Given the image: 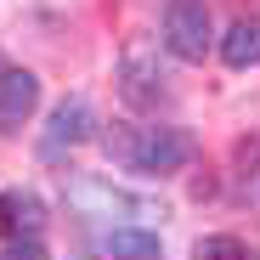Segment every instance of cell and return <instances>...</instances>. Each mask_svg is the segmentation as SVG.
Masks as SVG:
<instances>
[{
	"mask_svg": "<svg viewBox=\"0 0 260 260\" xmlns=\"http://www.w3.org/2000/svg\"><path fill=\"white\" fill-rule=\"evenodd\" d=\"M238 187H243L249 198H260V136L243 142V153H238Z\"/></svg>",
	"mask_w": 260,
	"mask_h": 260,
	"instance_id": "10",
	"label": "cell"
},
{
	"mask_svg": "<svg viewBox=\"0 0 260 260\" xmlns=\"http://www.w3.org/2000/svg\"><path fill=\"white\" fill-rule=\"evenodd\" d=\"M102 254H158V232H130V226H113L96 238Z\"/></svg>",
	"mask_w": 260,
	"mask_h": 260,
	"instance_id": "9",
	"label": "cell"
},
{
	"mask_svg": "<svg viewBox=\"0 0 260 260\" xmlns=\"http://www.w3.org/2000/svg\"><path fill=\"white\" fill-rule=\"evenodd\" d=\"M96 136V108L85 96H68L51 108V130H46V153H62V147H79Z\"/></svg>",
	"mask_w": 260,
	"mask_h": 260,
	"instance_id": "5",
	"label": "cell"
},
{
	"mask_svg": "<svg viewBox=\"0 0 260 260\" xmlns=\"http://www.w3.org/2000/svg\"><path fill=\"white\" fill-rule=\"evenodd\" d=\"M209 40H215V28H209V6L204 0H170L164 6V46H170V57L204 62Z\"/></svg>",
	"mask_w": 260,
	"mask_h": 260,
	"instance_id": "3",
	"label": "cell"
},
{
	"mask_svg": "<svg viewBox=\"0 0 260 260\" xmlns=\"http://www.w3.org/2000/svg\"><path fill=\"white\" fill-rule=\"evenodd\" d=\"M40 226V198L34 192H0V238H17Z\"/></svg>",
	"mask_w": 260,
	"mask_h": 260,
	"instance_id": "8",
	"label": "cell"
},
{
	"mask_svg": "<svg viewBox=\"0 0 260 260\" xmlns=\"http://www.w3.org/2000/svg\"><path fill=\"white\" fill-rule=\"evenodd\" d=\"M119 96H124V108H136V113H147V108L164 102V68H158L153 46H124V57H119Z\"/></svg>",
	"mask_w": 260,
	"mask_h": 260,
	"instance_id": "4",
	"label": "cell"
},
{
	"mask_svg": "<svg viewBox=\"0 0 260 260\" xmlns=\"http://www.w3.org/2000/svg\"><path fill=\"white\" fill-rule=\"evenodd\" d=\"M102 147H108V158H119L136 176H176L192 158V142L170 124H113V130H102Z\"/></svg>",
	"mask_w": 260,
	"mask_h": 260,
	"instance_id": "1",
	"label": "cell"
},
{
	"mask_svg": "<svg viewBox=\"0 0 260 260\" xmlns=\"http://www.w3.org/2000/svg\"><path fill=\"white\" fill-rule=\"evenodd\" d=\"M34 108H40V79L28 68H6V74H0V124L17 130Z\"/></svg>",
	"mask_w": 260,
	"mask_h": 260,
	"instance_id": "6",
	"label": "cell"
},
{
	"mask_svg": "<svg viewBox=\"0 0 260 260\" xmlns=\"http://www.w3.org/2000/svg\"><path fill=\"white\" fill-rule=\"evenodd\" d=\"M221 57H226V68H254L260 62V17H238L221 34Z\"/></svg>",
	"mask_w": 260,
	"mask_h": 260,
	"instance_id": "7",
	"label": "cell"
},
{
	"mask_svg": "<svg viewBox=\"0 0 260 260\" xmlns=\"http://www.w3.org/2000/svg\"><path fill=\"white\" fill-rule=\"evenodd\" d=\"M68 204L79 215H102V221H147V215H164L153 198H136V192H124L113 181H96V176L68 181Z\"/></svg>",
	"mask_w": 260,
	"mask_h": 260,
	"instance_id": "2",
	"label": "cell"
},
{
	"mask_svg": "<svg viewBox=\"0 0 260 260\" xmlns=\"http://www.w3.org/2000/svg\"><path fill=\"white\" fill-rule=\"evenodd\" d=\"M204 254H249V243H238V238H198V260Z\"/></svg>",
	"mask_w": 260,
	"mask_h": 260,
	"instance_id": "11",
	"label": "cell"
}]
</instances>
